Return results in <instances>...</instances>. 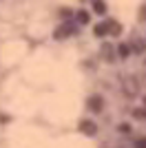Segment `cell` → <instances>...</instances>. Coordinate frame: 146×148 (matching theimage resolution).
Returning <instances> with one entry per match:
<instances>
[{
  "label": "cell",
  "mask_w": 146,
  "mask_h": 148,
  "mask_svg": "<svg viewBox=\"0 0 146 148\" xmlns=\"http://www.w3.org/2000/svg\"><path fill=\"white\" fill-rule=\"evenodd\" d=\"M75 33H78V25L69 20V22H62V25L53 31V38H55V40H67V38L75 36Z\"/></svg>",
  "instance_id": "6da1fadb"
},
{
  "label": "cell",
  "mask_w": 146,
  "mask_h": 148,
  "mask_svg": "<svg viewBox=\"0 0 146 148\" xmlns=\"http://www.w3.org/2000/svg\"><path fill=\"white\" fill-rule=\"evenodd\" d=\"M122 93L126 97H135L140 93V80L137 77H126V80L122 82Z\"/></svg>",
  "instance_id": "7a4b0ae2"
},
{
  "label": "cell",
  "mask_w": 146,
  "mask_h": 148,
  "mask_svg": "<svg viewBox=\"0 0 146 148\" xmlns=\"http://www.w3.org/2000/svg\"><path fill=\"white\" fill-rule=\"evenodd\" d=\"M86 108L91 113H100L104 108V99H102V95H91V97L86 99Z\"/></svg>",
  "instance_id": "3957f363"
},
{
  "label": "cell",
  "mask_w": 146,
  "mask_h": 148,
  "mask_svg": "<svg viewBox=\"0 0 146 148\" xmlns=\"http://www.w3.org/2000/svg\"><path fill=\"white\" fill-rule=\"evenodd\" d=\"M80 133L82 135H89V137H93L97 133V126H95V122H91V119H82L80 122Z\"/></svg>",
  "instance_id": "277c9868"
},
{
  "label": "cell",
  "mask_w": 146,
  "mask_h": 148,
  "mask_svg": "<svg viewBox=\"0 0 146 148\" xmlns=\"http://www.w3.org/2000/svg\"><path fill=\"white\" fill-rule=\"evenodd\" d=\"M93 33H95L97 38H104V36H109V22H97V25L93 27Z\"/></svg>",
  "instance_id": "5b68a950"
},
{
  "label": "cell",
  "mask_w": 146,
  "mask_h": 148,
  "mask_svg": "<svg viewBox=\"0 0 146 148\" xmlns=\"http://www.w3.org/2000/svg\"><path fill=\"white\" fill-rule=\"evenodd\" d=\"M131 53H133V49H131V44H126V42L117 44V56H120V58H128Z\"/></svg>",
  "instance_id": "8992f818"
},
{
  "label": "cell",
  "mask_w": 146,
  "mask_h": 148,
  "mask_svg": "<svg viewBox=\"0 0 146 148\" xmlns=\"http://www.w3.org/2000/svg\"><path fill=\"white\" fill-rule=\"evenodd\" d=\"M91 5H93V11H95L97 16H104V13H106V2H104V0H93Z\"/></svg>",
  "instance_id": "52a82bcc"
},
{
  "label": "cell",
  "mask_w": 146,
  "mask_h": 148,
  "mask_svg": "<svg viewBox=\"0 0 146 148\" xmlns=\"http://www.w3.org/2000/svg\"><path fill=\"white\" fill-rule=\"evenodd\" d=\"M115 51H113V44H102V58L104 60H113Z\"/></svg>",
  "instance_id": "ba28073f"
},
{
  "label": "cell",
  "mask_w": 146,
  "mask_h": 148,
  "mask_svg": "<svg viewBox=\"0 0 146 148\" xmlns=\"http://www.w3.org/2000/svg\"><path fill=\"white\" fill-rule=\"evenodd\" d=\"M75 18H78L80 25H86V22L91 20V16H89V11H86V9H80V11L75 13Z\"/></svg>",
  "instance_id": "9c48e42d"
},
{
  "label": "cell",
  "mask_w": 146,
  "mask_h": 148,
  "mask_svg": "<svg viewBox=\"0 0 146 148\" xmlns=\"http://www.w3.org/2000/svg\"><path fill=\"white\" fill-rule=\"evenodd\" d=\"M109 33H111V36H120V33H122L120 22H115V20H109Z\"/></svg>",
  "instance_id": "30bf717a"
},
{
  "label": "cell",
  "mask_w": 146,
  "mask_h": 148,
  "mask_svg": "<svg viewBox=\"0 0 146 148\" xmlns=\"http://www.w3.org/2000/svg\"><path fill=\"white\" fill-rule=\"evenodd\" d=\"M131 49H133L135 53H144V51H146V42H144V40H137V42L131 44Z\"/></svg>",
  "instance_id": "8fae6325"
},
{
  "label": "cell",
  "mask_w": 146,
  "mask_h": 148,
  "mask_svg": "<svg viewBox=\"0 0 146 148\" xmlns=\"http://www.w3.org/2000/svg\"><path fill=\"white\" fill-rule=\"evenodd\" d=\"M133 117L140 119V122H146V108L142 106V108H133Z\"/></svg>",
  "instance_id": "7c38bea8"
},
{
  "label": "cell",
  "mask_w": 146,
  "mask_h": 148,
  "mask_svg": "<svg viewBox=\"0 0 146 148\" xmlns=\"http://www.w3.org/2000/svg\"><path fill=\"white\" fill-rule=\"evenodd\" d=\"M73 13H75V11H73V9H69V7H62V9H60V16L67 20V22H69V18H73Z\"/></svg>",
  "instance_id": "4fadbf2b"
},
{
  "label": "cell",
  "mask_w": 146,
  "mask_h": 148,
  "mask_svg": "<svg viewBox=\"0 0 146 148\" xmlns=\"http://www.w3.org/2000/svg\"><path fill=\"white\" fill-rule=\"evenodd\" d=\"M117 130H120L122 135H128V133H131V130H133V128H131V124H126V122H122L120 126H117Z\"/></svg>",
  "instance_id": "5bb4252c"
},
{
  "label": "cell",
  "mask_w": 146,
  "mask_h": 148,
  "mask_svg": "<svg viewBox=\"0 0 146 148\" xmlns=\"http://www.w3.org/2000/svg\"><path fill=\"white\" fill-rule=\"evenodd\" d=\"M135 148H146V139H144V137L135 139Z\"/></svg>",
  "instance_id": "9a60e30c"
},
{
  "label": "cell",
  "mask_w": 146,
  "mask_h": 148,
  "mask_svg": "<svg viewBox=\"0 0 146 148\" xmlns=\"http://www.w3.org/2000/svg\"><path fill=\"white\" fill-rule=\"evenodd\" d=\"M9 119H11V117H9L7 113H0V124H7V122H9Z\"/></svg>",
  "instance_id": "2e32d148"
},
{
  "label": "cell",
  "mask_w": 146,
  "mask_h": 148,
  "mask_svg": "<svg viewBox=\"0 0 146 148\" xmlns=\"http://www.w3.org/2000/svg\"><path fill=\"white\" fill-rule=\"evenodd\" d=\"M140 20H144V22H146V7H142V11H140Z\"/></svg>",
  "instance_id": "e0dca14e"
}]
</instances>
